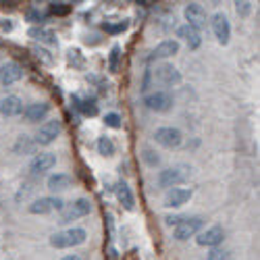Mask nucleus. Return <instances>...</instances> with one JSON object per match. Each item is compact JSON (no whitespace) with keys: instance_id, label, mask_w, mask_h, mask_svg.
I'll return each mask as SVG.
<instances>
[{"instance_id":"nucleus-1","label":"nucleus","mask_w":260,"mask_h":260,"mask_svg":"<svg viewBox=\"0 0 260 260\" xmlns=\"http://www.w3.org/2000/svg\"><path fill=\"white\" fill-rule=\"evenodd\" d=\"M85 240H88V231L81 229V227H71V229L52 233L48 244L56 250H67V248H75V246L85 244Z\"/></svg>"},{"instance_id":"nucleus-33","label":"nucleus","mask_w":260,"mask_h":260,"mask_svg":"<svg viewBox=\"0 0 260 260\" xmlns=\"http://www.w3.org/2000/svg\"><path fill=\"white\" fill-rule=\"evenodd\" d=\"M235 11H237V15H242V17H246L250 11H252V3H235Z\"/></svg>"},{"instance_id":"nucleus-12","label":"nucleus","mask_w":260,"mask_h":260,"mask_svg":"<svg viewBox=\"0 0 260 260\" xmlns=\"http://www.w3.org/2000/svg\"><path fill=\"white\" fill-rule=\"evenodd\" d=\"M177 52H179V42L177 40H162V42H158V44L152 48L148 60L150 62H152V60H167L171 56H175Z\"/></svg>"},{"instance_id":"nucleus-18","label":"nucleus","mask_w":260,"mask_h":260,"mask_svg":"<svg viewBox=\"0 0 260 260\" xmlns=\"http://www.w3.org/2000/svg\"><path fill=\"white\" fill-rule=\"evenodd\" d=\"M0 115L3 117H17L23 115V100L19 96H7L0 102Z\"/></svg>"},{"instance_id":"nucleus-6","label":"nucleus","mask_w":260,"mask_h":260,"mask_svg":"<svg viewBox=\"0 0 260 260\" xmlns=\"http://www.w3.org/2000/svg\"><path fill=\"white\" fill-rule=\"evenodd\" d=\"M144 104H146L148 111H152V113H167L173 108V96L165 90L150 92L144 96Z\"/></svg>"},{"instance_id":"nucleus-20","label":"nucleus","mask_w":260,"mask_h":260,"mask_svg":"<svg viewBox=\"0 0 260 260\" xmlns=\"http://www.w3.org/2000/svg\"><path fill=\"white\" fill-rule=\"evenodd\" d=\"M115 196H117V200H119L127 210H134V206H136V198H134L132 187H129L125 181H119V183H117V187H115Z\"/></svg>"},{"instance_id":"nucleus-17","label":"nucleus","mask_w":260,"mask_h":260,"mask_svg":"<svg viewBox=\"0 0 260 260\" xmlns=\"http://www.w3.org/2000/svg\"><path fill=\"white\" fill-rule=\"evenodd\" d=\"M50 113V104L48 102H31L23 108V117L27 123H38L42 119H46V115Z\"/></svg>"},{"instance_id":"nucleus-36","label":"nucleus","mask_w":260,"mask_h":260,"mask_svg":"<svg viewBox=\"0 0 260 260\" xmlns=\"http://www.w3.org/2000/svg\"><path fill=\"white\" fill-rule=\"evenodd\" d=\"M0 27H3L5 31H11V29H13V23H9V21L5 23V21H3V23H0Z\"/></svg>"},{"instance_id":"nucleus-15","label":"nucleus","mask_w":260,"mask_h":260,"mask_svg":"<svg viewBox=\"0 0 260 260\" xmlns=\"http://www.w3.org/2000/svg\"><path fill=\"white\" fill-rule=\"evenodd\" d=\"M54 167H56V154H52V152H40V154H36L31 158V165H29L34 175H42V173H46V171H52Z\"/></svg>"},{"instance_id":"nucleus-11","label":"nucleus","mask_w":260,"mask_h":260,"mask_svg":"<svg viewBox=\"0 0 260 260\" xmlns=\"http://www.w3.org/2000/svg\"><path fill=\"white\" fill-rule=\"evenodd\" d=\"M210 23H212V34H214L216 40H219V44L227 46L229 40H231V23H229V19L223 13H216Z\"/></svg>"},{"instance_id":"nucleus-19","label":"nucleus","mask_w":260,"mask_h":260,"mask_svg":"<svg viewBox=\"0 0 260 260\" xmlns=\"http://www.w3.org/2000/svg\"><path fill=\"white\" fill-rule=\"evenodd\" d=\"M177 38H181V40L187 42V48H189V50H196V48H200V44H202L200 31L193 29V27H189V25L177 27Z\"/></svg>"},{"instance_id":"nucleus-14","label":"nucleus","mask_w":260,"mask_h":260,"mask_svg":"<svg viewBox=\"0 0 260 260\" xmlns=\"http://www.w3.org/2000/svg\"><path fill=\"white\" fill-rule=\"evenodd\" d=\"M193 196V191L187 187H171L165 196V206L167 208H181L183 204H187Z\"/></svg>"},{"instance_id":"nucleus-31","label":"nucleus","mask_w":260,"mask_h":260,"mask_svg":"<svg viewBox=\"0 0 260 260\" xmlns=\"http://www.w3.org/2000/svg\"><path fill=\"white\" fill-rule=\"evenodd\" d=\"M227 252L221 248H210V252L206 254V260H227Z\"/></svg>"},{"instance_id":"nucleus-24","label":"nucleus","mask_w":260,"mask_h":260,"mask_svg":"<svg viewBox=\"0 0 260 260\" xmlns=\"http://www.w3.org/2000/svg\"><path fill=\"white\" fill-rule=\"evenodd\" d=\"M96 148H98V154H102V156H113L115 150H117L115 142L108 136H100L98 142H96Z\"/></svg>"},{"instance_id":"nucleus-26","label":"nucleus","mask_w":260,"mask_h":260,"mask_svg":"<svg viewBox=\"0 0 260 260\" xmlns=\"http://www.w3.org/2000/svg\"><path fill=\"white\" fill-rule=\"evenodd\" d=\"M119 58H121V46H113L111 48V54H108V71H111V73H117Z\"/></svg>"},{"instance_id":"nucleus-2","label":"nucleus","mask_w":260,"mask_h":260,"mask_svg":"<svg viewBox=\"0 0 260 260\" xmlns=\"http://www.w3.org/2000/svg\"><path fill=\"white\" fill-rule=\"evenodd\" d=\"M189 175H191V167H185V165L169 167V169H162L156 175V183L162 189H171V187H177L179 183L187 181Z\"/></svg>"},{"instance_id":"nucleus-5","label":"nucleus","mask_w":260,"mask_h":260,"mask_svg":"<svg viewBox=\"0 0 260 260\" xmlns=\"http://www.w3.org/2000/svg\"><path fill=\"white\" fill-rule=\"evenodd\" d=\"M60 132H62V123H60L58 119H50V121H46V123L40 125L34 142H36L38 146H50V144L60 136Z\"/></svg>"},{"instance_id":"nucleus-4","label":"nucleus","mask_w":260,"mask_h":260,"mask_svg":"<svg viewBox=\"0 0 260 260\" xmlns=\"http://www.w3.org/2000/svg\"><path fill=\"white\" fill-rule=\"evenodd\" d=\"M202 227H204V219H200V216H191V219H183L179 225L173 227V237H175L177 242H187L189 237L198 235Z\"/></svg>"},{"instance_id":"nucleus-9","label":"nucleus","mask_w":260,"mask_h":260,"mask_svg":"<svg viewBox=\"0 0 260 260\" xmlns=\"http://www.w3.org/2000/svg\"><path fill=\"white\" fill-rule=\"evenodd\" d=\"M223 240H225V229L221 225H212L206 231H200L196 237L198 246H204V248H219Z\"/></svg>"},{"instance_id":"nucleus-34","label":"nucleus","mask_w":260,"mask_h":260,"mask_svg":"<svg viewBox=\"0 0 260 260\" xmlns=\"http://www.w3.org/2000/svg\"><path fill=\"white\" fill-rule=\"evenodd\" d=\"M183 219H181V216H167V219H165V223L169 225V227H175V225H179Z\"/></svg>"},{"instance_id":"nucleus-10","label":"nucleus","mask_w":260,"mask_h":260,"mask_svg":"<svg viewBox=\"0 0 260 260\" xmlns=\"http://www.w3.org/2000/svg\"><path fill=\"white\" fill-rule=\"evenodd\" d=\"M183 17H185V21H187L185 25L198 29V31L206 25V11H204V7L198 5V3H189V5L183 9Z\"/></svg>"},{"instance_id":"nucleus-22","label":"nucleus","mask_w":260,"mask_h":260,"mask_svg":"<svg viewBox=\"0 0 260 260\" xmlns=\"http://www.w3.org/2000/svg\"><path fill=\"white\" fill-rule=\"evenodd\" d=\"M73 104H75V108L81 113V115H85V117H96L98 115V104L94 102V100H90V98H81L79 94H73Z\"/></svg>"},{"instance_id":"nucleus-23","label":"nucleus","mask_w":260,"mask_h":260,"mask_svg":"<svg viewBox=\"0 0 260 260\" xmlns=\"http://www.w3.org/2000/svg\"><path fill=\"white\" fill-rule=\"evenodd\" d=\"M73 185V177L69 173H54V175L48 177V189L50 191H62L69 189Z\"/></svg>"},{"instance_id":"nucleus-27","label":"nucleus","mask_w":260,"mask_h":260,"mask_svg":"<svg viewBox=\"0 0 260 260\" xmlns=\"http://www.w3.org/2000/svg\"><path fill=\"white\" fill-rule=\"evenodd\" d=\"M129 27V21H119V23H104L102 29L111 36H117V34H123L125 29Z\"/></svg>"},{"instance_id":"nucleus-30","label":"nucleus","mask_w":260,"mask_h":260,"mask_svg":"<svg viewBox=\"0 0 260 260\" xmlns=\"http://www.w3.org/2000/svg\"><path fill=\"white\" fill-rule=\"evenodd\" d=\"M48 11L52 15H67V13H71V5H67V3H50Z\"/></svg>"},{"instance_id":"nucleus-8","label":"nucleus","mask_w":260,"mask_h":260,"mask_svg":"<svg viewBox=\"0 0 260 260\" xmlns=\"http://www.w3.org/2000/svg\"><path fill=\"white\" fill-rule=\"evenodd\" d=\"M62 208H64V200L58 196H42L29 204L31 214H50V212H56Z\"/></svg>"},{"instance_id":"nucleus-16","label":"nucleus","mask_w":260,"mask_h":260,"mask_svg":"<svg viewBox=\"0 0 260 260\" xmlns=\"http://www.w3.org/2000/svg\"><path fill=\"white\" fill-rule=\"evenodd\" d=\"M21 77H23V67H21L19 62H5L3 67H0V83L3 85H13L17 83Z\"/></svg>"},{"instance_id":"nucleus-35","label":"nucleus","mask_w":260,"mask_h":260,"mask_svg":"<svg viewBox=\"0 0 260 260\" xmlns=\"http://www.w3.org/2000/svg\"><path fill=\"white\" fill-rule=\"evenodd\" d=\"M60 260H83V258L77 256V254H69V256H64V258H60Z\"/></svg>"},{"instance_id":"nucleus-7","label":"nucleus","mask_w":260,"mask_h":260,"mask_svg":"<svg viewBox=\"0 0 260 260\" xmlns=\"http://www.w3.org/2000/svg\"><path fill=\"white\" fill-rule=\"evenodd\" d=\"M154 140L162 148L173 150V148H179L183 144V134L179 132L177 127H158L156 134H154Z\"/></svg>"},{"instance_id":"nucleus-13","label":"nucleus","mask_w":260,"mask_h":260,"mask_svg":"<svg viewBox=\"0 0 260 260\" xmlns=\"http://www.w3.org/2000/svg\"><path fill=\"white\" fill-rule=\"evenodd\" d=\"M154 77L156 81H160L162 85H179L181 83V73L177 67H173L169 62H162L154 69Z\"/></svg>"},{"instance_id":"nucleus-25","label":"nucleus","mask_w":260,"mask_h":260,"mask_svg":"<svg viewBox=\"0 0 260 260\" xmlns=\"http://www.w3.org/2000/svg\"><path fill=\"white\" fill-rule=\"evenodd\" d=\"M29 36L31 38H36V40H40V42H44V44H56V34L52 31V29H46V27H40V29H31L29 31Z\"/></svg>"},{"instance_id":"nucleus-32","label":"nucleus","mask_w":260,"mask_h":260,"mask_svg":"<svg viewBox=\"0 0 260 260\" xmlns=\"http://www.w3.org/2000/svg\"><path fill=\"white\" fill-rule=\"evenodd\" d=\"M27 21H31V23H44V13H40L36 7H31L27 11Z\"/></svg>"},{"instance_id":"nucleus-28","label":"nucleus","mask_w":260,"mask_h":260,"mask_svg":"<svg viewBox=\"0 0 260 260\" xmlns=\"http://www.w3.org/2000/svg\"><path fill=\"white\" fill-rule=\"evenodd\" d=\"M104 125L106 127H111V129H121V115H117V113H106L104 115Z\"/></svg>"},{"instance_id":"nucleus-21","label":"nucleus","mask_w":260,"mask_h":260,"mask_svg":"<svg viewBox=\"0 0 260 260\" xmlns=\"http://www.w3.org/2000/svg\"><path fill=\"white\" fill-rule=\"evenodd\" d=\"M36 148H38V144L34 142V138H29L27 134H23V136H19V138L15 140L13 152L19 154V156H25V154H34Z\"/></svg>"},{"instance_id":"nucleus-3","label":"nucleus","mask_w":260,"mask_h":260,"mask_svg":"<svg viewBox=\"0 0 260 260\" xmlns=\"http://www.w3.org/2000/svg\"><path fill=\"white\" fill-rule=\"evenodd\" d=\"M92 208L94 206H92V200L90 198H77L73 204H69L67 208L60 210L58 223L60 225H69V223H73L77 219H83V216H88L92 212Z\"/></svg>"},{"instance_id":"nucleus-29","label":"nucleus","mask_w":260,"mask_h":260,"mask_svg":"<svg viewBox=\"0 0 260 260\" xmlns=\"http://www.w3.org/2000/svg\"><path fill=\"white\" fill-rule=\"evenodd\" d=\"M144 162L148 165V167H156V165H160V156L154 152V150H150V148H146L144 150Z\"/></svg>"}]
</instances>
